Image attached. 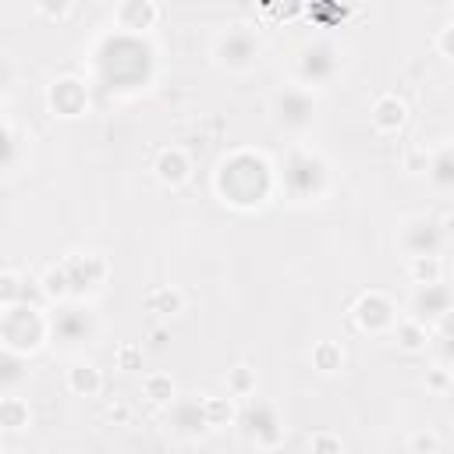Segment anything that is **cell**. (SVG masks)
Segmentation results:
<instances>
[{"instance_id":"cell-1","label":"cell","mask_w":454,"mask_h":454,"mask_svg":"<svg viewBox=\"0 0 454 454\" xmlns=\"http://www.w3.org/2000/svg\"><path fill=\"white\" fill-rule=\"evenodd\" d=\"M213 188L234 209H259L270 202V195L277 188V170L262 153L234 149L216 163Z\"/></svg>"},{"instance_id":"cell-2","label":"cell","mask_w":454,"mask_h":454,"mask_svg":"<svg viewBox=\"0 0 454 454\" xmlns=\"http://www.w3.org/2000/svg\"><path fill=\"white\" fill-rule=\"evenodd\" d=\"M153 46L131 32H110L96 46V74L106 89H142L153 78Z\"/></svg>"},{"instance_id":"cell-3","label":"cell","mask_w":454,"mask_h":454,"mask_svg":"<svg viewBox=\"0 0 454 454\" xmlns=\"http://www.w3.org/2000/svg\"><path fill=\"white\" fill-rule=\"evenodd\" d=\"M277 184L284 188V195L291 202H316L330 192V167L319 153H312L305 145H294L280 163Z\"/></svg>"},{"instance_id":"cell-4","label":"cell","mask_w":454,"mask_h":454,"mask_svg":"<svg viewBox=\"0 0 454 454\" xmlns=\"http://www.w3.org/2000/svg\"><path fill=\"white\" fill-rule=\"evenodd\" d=\"M340 67H344V50L326 35H316V39L301 43L294 50V60H291L294 85H305V89L330 85L340 74Z\"/></svg>"},{"instance_id":"cell-5","label":"cell","mask_w":454,"mask_h":454,"mask_svg":"<svg viewBox=\"0 0 454 454\" xmlns=\"http://www.w3.org/2000/svg\"><path fill=\"white\" fill-rule=\"evenodd\" d=\"M50 337V316L39 312V305H28V301H18L11 309H4L0 316V340L7 351H18V355H32L46 344Z\"/></svg>"},{"instance_id":"cell-6","label":"cell","mask_w":454,"mask_h":454,"mask_svg":"<svg viewBox=\"0 0 454 454\" xmlns=\"http://www.w3.org/2000/svg\"><path fill=\"white\" fill-rule=\"evenodd\" d=\"M259 53H262V43L259 35L252 32V25H223L216 35H213V60L234 74L241 71H252L259 64Z\"/></svg>"},{"instance_id":"cell-7","label":"cell","mask_w":454,"mask_h":454,"mask_svg":"<svg viewBox=\"0 0 454 454\" xmlns=\"http://www.w3.org/2000/svg\"><path fill=\"white\" fill-rule=\"evenodd\" d=\"M270 114H273V124L277 128H284L291 135H301L316 121V96H312V89L291 82V85H284V89L273 92Z\"/></svg>"},{"instance_id":"cell-8","label":"cell","mask_w":454,"mask_h":454,"mask_svg":"<svg viewBox=\"0 0 454 454\" xmlns=\"http://www.w3.org/2000/svg\"><path fill=\"white\" fill-rule=\"evenodd\" d=\"M238 429L248 443H255L262 450H273L284 443V422H280L277 408L266 401H245L238 411Z\"/></svg>"},{"instance_id":"cell-9","label":"cell","mask_w":454,"mask_h":454,"mask_svg":"<svg viewBox=\"0 0 454 454\" xmlns=\"http://www.w3.org/2000/svg\"><path fill=\"white\" fill-rule=\"evenodd\" d=\"M96 333H99V323L85 305H57V312L50 316V337L60 348L92 344Z\"/></svg>"},{"instance_id":"cell-10","label":"cell","mask_w":454,"mask_h":454,"mask_svg":"<svg viewBox=\"0 0 454 454\" xmlns=\"http://www.w3.org/2000/svg\"><path fill=\"white\" fill-rule=\"evenodd\" d=\"M397 245L408 252V259H419V255H440L443 248V227L429 216H408L401 223V234H397Z\"/></svg>"},{"instance_id":"cell-11","label":"cell","mask_w":454,"mask_h":454,"mask_svg":"<svg viewBox=\"0 0 454 454\" xmlns=\"http://www.w3.org/2000/svg\"><path fill=\"white\" fill-rule=\"evenodd\" d=\"M351 316H355L358 330H365V333H387L397 323V309L383 291H362L351 305Z\"/></svg>"},{"instance_id":"cell-12","label":"cell","mask_w":454,"mask_h":454,"mask_svg":"<svg viewBox=\"0 0 454 454\" xmlns=\"http://www.w3.org/2000/svg\"><path fill=\"white\" fill-rule=\"evenodd\" d=\"M60 262H64V270H67V280H71V294H74V298L96 291V287L106 280V270H110L99 252H71V255H64Z\"/></svg>"},{"instance_id":"cell-13","label":"cell","mask_w":454,"mask_h":454,"mask_svg":"<svg viewBox=\"0 0 454 454\" xmlns=\"http://www.w3.org/2000/svg\"><path fill=\"white\" fill-rule=\"evenodd\" d=\"M167 426L181 440H199L209 429L202 397H177L174 404H167Z\"/></svg>"},{"instance_id":"cell-14","label":"cell","mask_w":454,"mask_h":454,"mask_svg":"<svg viewBox=\"0 0 454 454\" xmlns=\"http://www.w3.org/2000/svg\"><path fill=\"white\" fill-rule=\"evenodd\" d=\"M411 319H419V323H440L450 309H454V287L450 284H422V287H415V294H411Z\"/></svg>"},{"instance_id":"cell-15","label":"cell","mask_w":454,"mask_h":454,"mask_svg":"<svg viewBox=\"0 0 454 454\" xmlns=\"http://www.w3.org/2000/svg\"><path fill=\"white\" fill-rule=\"evenodd\" d=\"M46 103H50V110H53L57 117H82L85 106H89V89H85L82 78H71V74H67V78H57V82L50 85Z\"/></svg>"},{"instance_id":"cell-16","label":"cell","mask_w":454,"mask_h":454,"mask_svg":"<svg viewBox=\"0 0 454 454\" xmlns=\"http://www.w3.org/2000/svg\"><path fill=\"white\" fill-rule=\"evenodd\" d=\"M114 21L121 32H131V35H142L145 28H153L160 21V7L153 0H124L114 7Z\"/></svg>"},{"instance_id":"cell-17","label":"cell","mask_w":454,"mask_h":454,"mask_svg":"<svg viewBox=\"0 0 454 454\" xmlns=\"http://www.w3.org/2000/svg\"><path fill=\"white\" fill-rule=\"evenodd\" d=\"M369 121H372V128H376V131L394 135V131H401V128H404V121H408V106H404V99H401L397 92H383V96H376V99H372Z\"/></svg>"},{"instance_id":"cell-18","label":"cell","mask_w":454,"mask_h":454,"mask_svg":"<svg viewBox=\"0 0 454 454\" xmlns=\"http://www.w3.org/2000/svg\"><path fill=\"white\" fill-rule=\"evenodd\" d=\"M153 170H156V181H160V184H170V188H174V184L188 181V174H192V160H188V153H184V149L167 145V149H160V153H156Z\"/></svg>"},{"instance_id":"cell-19","label":"cell","mask_w":454,"mask_h":454,"mask_svg":"<svg viewBox=\"0 0 454 454\" xmlns=\"http://www.w3.org/2000/svg\"><path fill=\"white\" fill-rule=\"evenodd\" d=\"M429 326L426 323H419V319H411V316H404V319H397L394 323V340H397V348L401 351H408V355H415V351H422L426 344H429Z\"/></svg>"},{"instance_id":"cell-20","label":"cell","mask_w":454,"mask_h":454,"mask_svg":"<svg viewBox=\"0 0 454 454\" xmlns=\"http://www.w3.org/2000/svg\"><path fill=\"white\" fill-rule=\"evenodd\" d=\"M145 309L156 312V316H177L184 309V298L174 284H156L149 294H145Z\"/></svg>"},{"instance_id":"cell-21","label":"cell","mask_w":454,"mask_h":454,"mask_svg":"<svg viewBox=\"0 0 454 454\" xmlns=\"http://www.w3.org/2000/svg\"><path fill=\"white\" fill-rule=\"evenodd\" d=\"M67 387H71L74 394H82V397H92V394L103 390V372H99L96 365H89V362H74V365L67 369Z\"/></svg>"},{"instance_id":"cell-22","label":"cell","mask_w":454,"mask_h":454,"mask_svg":"<svg viewBox=\"0 0 454 454\" xmlns=\"http://www.w3.org/2000/svg\"><path fill=\"white\" fill-rule=\"evenodd\" d=\"M202 404H206L209 429H220V426H227V422H238V411H241V408L234 404L231 394H206Z\"/></svg>"},{"instance_id":"cell-23","label":"cell","mask_w":454,"mask_h":454,"mask_svg":"<svg viewBox=\"0 0 454 454\" xmlns=\"http://www.w3.org/2000/svg\"><path fill=\"white\" fill-rule=\"evenodd\" d=\"M28 422H32L28 401L18 397V394H4V401H0V426H4L7 433H18V429H25Z\"/></svg>"},{"instance_id":"cell-24","label":"cell","mask_w":454,"mask_h":454,"mask_svg":"<svg viewBox=\"0 0 454 454\" xmlns=\"http://www.w3.org/2000/svg\"><path fill=\"white\" fill-rule=\"evenodd\" d=\"M426 174L440 192H454V145H443L440 153H433Z\"/></svg>"},{"instance_id":"cell-25","label":"cell","mask_w":454,"mask_h":454,"mask_svg":"<svg viewBox=\"0 0 454 454\" xmlns=\"http://www.w3.org/2000/svg\"><path fill=\"white\" fill-rule=\"evenodd\" d=\"M433 348H436V355H440V365H454V309L440 319V323H433Z\"/></svg>"},{"instance_id":"cell-26","label":"cell","mask_w":454,"mask_h":454,"mask_svg":"<svg viewBox=\"0 0 454 454\" xmlns=\"http://www.w3.org/2000/svg\"><path fill=\"white\" fill-rule=\"evenodd\" d=\"M39 287H43V298H50V301H64V298H71V280H67L64 262H53V266L39 277Z\"/></svg>"},{"instance_id":"cell-27","label":"cell","mask_w":454,"mask_h":454,"mask_svg":"<svg viewBox=\"0 0 454 454\" xmlns=\"http://www.w3.org/2000/svg\"><path fill=\"white\" fill-rule=\"evenodd\" d=\"M312 365L319 369V372H340L344 369V348L337 344V340H319V344H312Z\"/></svg>"},{"instance_id":"cell-28","label":"cell","mask_w":454,"mask_h":454,"mask_svg":"<svg viewBox=\"0 0 454 454\" xmlns=\"http://www.w3.org/2000/svg\"><path fill=\"white\" fill-rule=\"evenodd\" d=\"M142 394L153 401V404H174V380L170 372H145L142 376Z\"/></svg>"},{"instance_id":"cell-29","label":"cell","mask_w":454,"mask_h":454,"mask_svg":"<svg viewBox=\"0 0 454 454\" xmlns=\"http://www.w3.org/2000/svg\"><path fill=\"white\" fill-rule=\"evenodd\" d=\"M408 273H411L415 287L440 284L443 280V262H440V255H419V259H408Z\"/></svg>"},{"instance_id":"cell-30","label":"cell","mask_w":454,"mask_h":454,"mask_svg":"<svg viewBox=\"0 0 454 454\" xmlns=\"http://www.w3.org/2000/svg\"><path fill=\"white\" fill-rule=\"evenodd\" d=\"M227 394L231 397H252L255 394V369L252 365L227 369Z\"/></svg>"},{"instance_id":"cell-31","label":"cell","mask_w":454,"mask_h":454,"mask_svg":"<svg viewBox=\"0 0 454 454\" xmlns=\"http://www.w3.org/2000/svg\"><path fill=\"white\" fill-rule=\"evenodd\" d=\"M25 376V355H18V351H7L4 348V355H0V383H4V390L11 394L14 390V383Z\"/></svg>"},{"instance_id":"cell-32","label":"cell","mask_w":454,"mask_h":454,"mask_svg":"<svg viewBox=\"0 0 454 454\" xmlns=\"http://www.w3.org/2000/svg\"><path fill=\"white\" fill-rule=\"evenodd\" d=\"M25 284H28V280H21L14 270H4V273H0V305L11 309V305H18V301H25Z\"/></svg>"},{"instance_id":"cell-33","label":"cell","mask_w":454,"mask_h":454,"mask_svg":"<svg viewBox=\"0 0 454 454\" xmlns=\"http://www.w3.org/2000/svg\"><path fill=\"white\" fill-rule=\"evenodd\" d=\"M18 149H21L18 128L11 121H4V170H14L18 167Z\"/></svg>"},{"instance_id":"cell-34","label":"cell","mask_w":454,"mask_h":454,"mask_svg":"<svg viewBox=\"0 0 454 454\" xmlns=\"http://www.w3.org/2000/svg\"><path fill=\"white\" fill-rule=\"evenodd\" d=\"M440 450V440L433 429H419L408 436V454H436Z\"/></svg>"},{"instance_id":"cell-35","label":"cell","mask_w":454,"mask_h":454,"mask_svg":"<svg viewBox=\"0 0 454 454\" xmlns=\"http://www.w3.org/2000/svg\"><path fill=\"white\" fill-rule=\"evenodd\" d=\"M309 450L312 454H344V443H340V436L337 433H316L312 440H309Z\"/></svg>"},{"instance_id":"cell-36","label":"cell","mask_w":454,"mask_h":454,"mask_svg":"<svg viewBox=\"0 0 454 454\" xmlns=\"http://www.w3.org/2000/svg\"><path fill=\"white\" fill-rule=\"evenodd\" d=\"M117 365L121 369H142V348L138 344H121L117 348Z\"/></svg>"},{"instance_id":"cell-37","label":"cell","mask_w":454,"mask_h":454,"mask_svg":"<svg viewBox=\"0 0 454 454\" xmlns=\"http://www.w3.org/2000/svg\"><path fill=\"white\" fill-rule=\"evenodd\" d=\"M436 50L454 60V18H450L447 25H440V32H436Z\"/></svg>"},{"instance_id":"cell-38","label":"cell","mask_w":454,"mask_h":454,"mask_svg":"<svg viewBox=\"0 0 454 454\" xmlns=\"http://www.w3.org/2000/svg\"><path fill=\"white\" fill-rule=\"evenodd\" d=\"M35 11L46 14V18H64V14L71 11V4H64V0H57V4H50V0H35Z\"/></svg>"},{"instance_id":"cell-39","label":"cell","mask_w":454,"mask_h":454,"mask_svg":"<svg viewBox=\"0 0 454 454\" xmlns=\"http://www.w3.org/2000/svg\"><path fill=\"white\" fill-rule=\"evenodd\" d=\"M426 383H429L433 390H443V387H450V369H447V365H436V369H429V372H426Z\"/></svg>"},{"instance_id":"cell-40","label":"cell","mask_w":454,"mask_h":454,"mask_svg":"<svg viewBox=\"0 0 454 454\" xmlns=\"http://www.w3.org/2000/svg\"><path fill=\"white\" fill-rule=\"evenodd\" d=\"M106 419H110V422H128V419H131V408H128L124 401H114V404L106 408Z\"/></svg>"},{"instance_id":"cell-41","label":"cell","mask_w":454,"mask_h":454,"mask_svg":"<svg viewBox=\"0 0 454 454\" xmlns=\"http://www.w3.org/2000/svg\"><path fill=\"white\" fill-rule=\"evenodd\" d=\"M450 145H454V128H450Z\"/></svg>"},{"instance_id":"cell-42","label":"cell","mask_w":454,"mask_h":454,"mask_svg":"<svg viewBox=\"0 0 454 454\" xmlns=\"http://www.w3.org/2000/svg\"><path fill=\"white\" fill-rule=\"evenodd\" d=\"M450 227H454V213H450Z\"/></svg>"}]
</instances>
